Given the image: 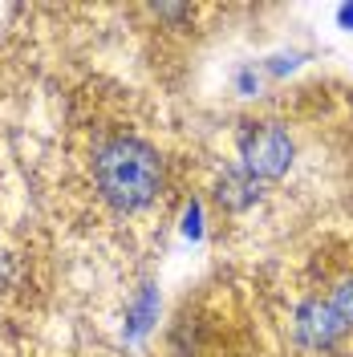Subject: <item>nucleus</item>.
<instances>
[{
    "instance_id": "1",
    "label": "nucleus",
    "mask_w": 353,
    "mask_h": 357,
    "mask_svg": "<svg viewBox=\"0 0 353 357\" xmlns=\"http://www.w3.org/2000/svg\"><path fill=\"white\" fill-rule=\"evenodd\" d=\"M167 187L158 146L134 126L110 122L93 110L73 118L61 158V191L82 203L86 215H110L126 223L151 211Z\"/></svg>"
},
{
    "instance_id": "2",
    "label": "nucleus",
    "mask_w": 353,
    "mask_h": 357,
    "mask_svg": "<svg viewBox=\"0 0 353 357\" xmlns=\"http://www.w3.org/2000/svg\"><path fill=\"white\" fill-rule=\"evenodd\" d=\"M296 162V138L285 122H252L240 130V171L256 187L285 178Z\"/></svg>"
}]
</instances>
